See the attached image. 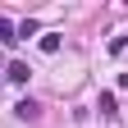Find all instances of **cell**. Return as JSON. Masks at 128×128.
Returning <instances> with one entry per match:
<instances>
[{
    "mask_svg": "<svg viewBox=\"0 0 128 128\" xmlns=\"http://www.w3.org/2000/svg\"><path fill=\"white\" fill-rule=\"evenodd\" d=\"M5 78H9L14 87H23L28 78H32V69H28V64H9V69H5Z\"/></svg>",
    "mask_w": 128,
    "mask_h": 128,
    "instance_id": "1",
    "label": "cell"
},
{
    "mask_svg": "<svg viewBox=\"0 0 128 128\" xmlns=\"http://www.w3.org/2000/svg\"><path fill=\"white\" fill-rule=\"evenodd\" d=\"M14 114H18V119H37L41 105H37V101H18V105H14Z\"/></svg>",
    "mask_w": 128,
    "mask_h": 128,
    "instance_id": "2",
    "label": "cell"
},
{
    "mask_svg": "<svg viewBox=\"0 0 128 128\" xmlns=\"http://www.w3.org/2000/svg\"><path fill=\"white\" fill-rule=\"evenodd\" d=\"M101 114H114V92H101V101H96Z\"/></svg>",
    "mask_w": 128,
    "mask_h": 128,
    "instance_id": "3",
    "label": "cell"
},
{
    "mask_svg": "<svg viewBox=\"0 0 128 128\" xmlns=\"http://www.w3.org/2000/svg\"><path fill=\"white\" fill-rule=\"evenodd\" d=\"M41 50H46V55H55V50H60V37H55V32H46V37H41Z\"/></svg>",
    "mask_w": 128,
    "mask_h": 128,
    "instance_id": "4",
    "label": "cell"
},
{
    "mask_svg": "<svg viewBox=\"0 0 128 128\" xmlns=\"http://www.w3.org/2000/svg\"><path fill=\"white\" fill-rule=\"evenodd\" d=\"M0 41H14V23L9 18H0Z\"/></svg>",
    "mask_w": 128,
    "mask_h": 128,
    "instance_id": "5",
    "label": "cell"
}]
</instances>
